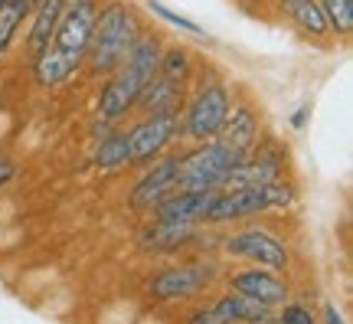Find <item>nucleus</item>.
Instances as JSON below:
<instances>
[{"label":"nucleus","instance_id":"f257e3e1","mask_svg":"<svg viewBox=\"0 0 353 324\" xmlns=\"http://www.w3.org/2000/svg\"><path fill=\"white\" fill-rule=\"evenodd\" d=\"M99 17V0H65L63 17L52 30L50 46L37 56V82L39 86H59L79 69L82 56L92 39V26Z\"/></svg>","mask_w":353,"mask_h":324},{"label":"nucleus","instance_id":"f03ea898","mask_svg":"<svg viewBox=\"0 0 353 324\" xmlns=\"http://www.w3.org/2000/svg\"><path fill=\"white\" fill-rule=\"evenodd\" d=\"M138 37V23H134V13L131 7H125L121 0H112L108 7H101L92 26V39H88V66L92 73L108 75L118 66L125 63L131 43Z\"/></svg>","mask_w":353,"mask_h":324},{"label":"nucleus","instance_id":"7ed1b4c3","mask_svg":"<svg viewBox=\"0 0 353 324\" xmlns=\"http://www.w3.org/2000/svg\"><path fill=\"white\" fill-rule=\"evenodd\" d=\"M239 161H245L239 151H232L229 144L210 137V144H203V148L176 158V187L174 190H219L226 174Z\"/></svg>","mask_w":353,"mask_h":324},{"label":"nucleus","instance_id":"20e7f679","mask_svg":"<svg viewBox=\"0 0 353 324\" xmlns=\"http://www.w3.org/2000/svg\"><path fill=\"white\" fill-rule=\"evenodd\" d=\"M291 190L281 187L278 180L272 184H259V187H232V190H216V200L206 220L210 223H223V220H239V216H252V213L275 210V207H288Z\"/></svg>","mask_w":353,"mask_h":324},{"label":"nucleus","instance_id":"39448f33","mask_svg":"<svg viewBox=\"0 0 353 324\" xmlns=\"http://www.w3.org/2000/svg\"><path fill=\"white\" fill-rule=\"evenodd\" d=\"M226 112H229L226 86H219V82L203 86L187 112V135L193 137V141H210V137H216L219 128H223Z\"/></svg>","mask_w":353,"mask_h":324},{"label":"nucleus","instance_id":"423d86ee","mask_svg":"<svg viewBox=\"0 0 353 324\" xmlns=\"http://www.w3.org/2000/svg\"><path fill=\"white\" fill-rule=\"evenodd\" d=\"M176 135V108L170 112H154L141 125L128 131V158L134 161H151L154 154L167 148V141Z\"/></svg>","mask_w":353,"mask_h":324},{"label":"nucleus","instance_id":"0eeeda50","mask_svg":"<svg viewBox=\"0 0 353 324\" xmlns=\"http://www.w3.org/2000/svg\"><path fill=\"white\" fill-rule=\"evenodd\" d=\"M226 252L239 256V259H252L255 265H265V269H288V249L262 229H249V233L232 236L226 242Z\"/></svg>","mask_w":353,"mask_h":324},{"label":"nucleus","instance_id":"6e6552de","mask_svg":"<svg viewBox=\"0 0 353 324\" xmlns=\"http://www.w3.org/2000/svg\"><path fill=\"white\" fill-rule=\"evenodd\" d=\"M210 282V269L206 265H180V269H167L151 278V295L161 301H176L196 295L203 285Z\"/></svg>","mask_w":353,"mask_h":324},{"label":"nucleus","instance_id":"1a4fd4ad","mask_svg":"<svg viewBox=\"0 0 353 324\" xmlns=\"http://www.w3.org/2000/svg\"><path fill=\"white\" fill-rule=\"evenodd\" d=\"M229 288L245 295V298H255L259 305H265V308H275V305H285V301H288V285H285L278 275L268 272L265 265L262 269H249V272H236L229 278Z\"/></svg>","mask_w":353,"mask_h":324},{"label":"nucleus","instance_id":"9d476101","mask_svg":"<svg viewBox=\"0 0 353 324\" xmlns=\"http://www.w3.org/2000/svg\"><path fill=\"white\" fill-rule=\"evenodd\" d=\"M114 73H118V75H114L112 82L101 88V99H99L101 118H121L128 108H134L141 88H144V79H141L138 73H131L128 66H118Z\"/></svg>","mask_w":353,"mask_h":324},{"label":"nucleus","instance_id":"9b49d317","mask_svg":"<svg viewBox=\"0 0 353 324\" xmlns=\"http://www.w3.org/2000/svg\"><path fill=\"white\" fill-rule=\"evenodd\" d=\"M193 321L200 324H229V321H272V314L265 305H259L255 298H245L239 292H232L226 298H219L210 312L193 314Z\"/></svg>","mask_w":353,"mask_h":324},{"label":"nucleus","instance_id":"f8f14e48","mask_svg":"<svg viewBox=\"0 0 353 324\" xmlns=\"http://www.w3.org/2000/svg\"><path fill=\"white\" fill-rule=\"evenodd\" d=\"M216 190H170L161 203H157V216H176V220H193L200 223L213 207Z\"/></svg>","mask_w":353,"mask_h":324},{"label":"nucleus","instance_id":"ddd939ff","mask_svg":"<svg viewBox=\"0 0 353 324\" xmlns=\"http://www.w3.org/2000/svg\"><path fill=\"white\" fill-rule=\"evenodd\" d=\"M174 187H176V158H167V161H161L154 171L144 174V180H141L138 187H134V193H131V203H134V207H157Z\"/></svg>","mask_w":353,"mask_h":324},{"label":"nucleus","instance_id":"4468645a","mask_svg":"<svg viewBox=\"0 0 353 324\" xmlns=\"http://www.w3.org/2000/svg\"><path fill=\"white\" fill-rule=\"evenodd\" d=\"M255 135H259V125H255V115L249 105H236L232 112H226L223 128H219V141L223 144L239 151L242 158H249V151L255 144Z\"/></svg>","mask_w":353,"mask_h":324},{"label":"nucleus","instance_id":"2eb2a0df","mask_svg":"<svg viewBox=\"0 0 353 324\" xmlns=\"http://www.w3.org/2000/svg\"><path fill=\"white\" fill-rule=\"evenodd\" d=\"M63 7H65V0H43V3H39L37 17H33V30H30V43H26V50H30L33 59L50 46L52 30H56L59 17H63Z\"/></svg>","mask_w":353,"mask_h":324},{"label":"nucleus","instance_id":"dca6fc26","mask_svg":"<svg viewBox=\"0 0 353 324\" xmlns=\"http://www.w3.org/2000/svg\"><path fill=\"white\" fill-rule=\"evenodd\" d=\"M196 223L193 220H176V216H157V223L144 233V246H154V249H174L183 239L193 236Z\"/></svg>","mask_w":353,"mask_h":324},{"label":"nucleus","instance_id":"f3484780","mask_svg":"<svg viewBox=\"0 0 353 324\" xmlns=\"http://www.w3.org/2000/svg\"><path fill=\"white\" fill-rule=\"evenodd\" d=\"M180 92H183V86L180 82H170V79H164V75H154L148 86L141 88V95L134 105H141L148 115L154 112H170L176 105V99H180Z\"/></svg>","mask_w":353,"mask_h":324},{"label":"nucleus","instance_id":"a211bd4d","mask_svg":"<svg viewBox=\"0 0 353 324\" xmlns=\"http://www.w3.org/2000/svg\"><path fill=\"white\" fill-rule=\"evenodd\" d=\"M281 7L288 13L294 23L307 30V33H314V37H324L330 26L324 20V10H321V3L317 0H281Z\"/></svg>","mask_w":353,"mask_h":324},{"label":"nucleus","instance_id":"6ab92c4d","mask_svg":"<svg viewBox=\"0 0 353 324\" xmlns=\"http://www.w3.org/2000/svg\"><path fill=\"white\" fill-rule=\"evenodd\" d=\"M26 13H30V0H7L0 7V56L13 43V33H17V26L23 23Z\"/></svg>","mask_w":353,"mask_h":324},{"label":"nucleus","instance_id":"aec40b11","mask_svg":"<svg viewBox=\"0 0 353 324\" xmlns=\"http://www.w3.org/2000/svg\"><path fill=\"white\" fill-rule=\"evenodd\" d=\"M95 164L105 167V171H112V167H121V164H131L128 158V135H112L105 137L95 151Z\"/></svg>","mask_w":353,"mask_h":324},{"label":"nucleus","instance_id":"412c9836","mask_svg":"<svg viewBox=\"0 0 353 324\" xmlns=\"http://www.w3.org/2000/svg\"><path fill=\"white\" fill-rule=\"evenodd\" d=\"M321 10L330 30H337L343 37L353 30V0H321Z\"/></svg>","mask_w":353,"mask_h":324},{"label":"nucleus","instance_id":"4be33fe9","mask_svg":"<svg viewBox=\"0 0 353 324\" xmlns=\"http://www.w3.org/2000/svg\"><path fill=\"white\" fill-rule=\"evenodd\" d=\"M187 73H190V56L183 50H167L161 53V63H157V75H164L170 82H187Z\"/></svg>","mask_w":353,"mask_h":324},{"label":"nucleus","instance_id":"5701e85b","mask_svg":"<svg viewBox=\"0 0 353 324\" xmlns=\"http://www.w3.org/2000/svg\"><path fill=\"white\" fill-rule=\"evenodd\" d=\"M148 7H151L154 17H164L167 23L180 26V30H187V33H196V37L203 33V26H200V23H193L190 17H183V13H176V10H170V7H167V3H161V0H148Z\"/></svg>","mask_w":353,"mask_h":324},{"label":"nucleus","instance_id":"b1692460","mask_svg":"<svg viewBox=\"0 0 353 324\" xmlns=\"http://www.w3.org/2000/svg\"><path fill=\"white\" fill-rule=\"evenodd\" d=\"M281 321H285V324H311V321H314V314L307 312V308H301V305H285Z\"/></svg>","mask_w":353,"mask_h":324},{"label":"nucleus","instance_id":"393cba45","mask_svg":"<svg viewBox=\"0 0 353 324\" xmlns=\"http://www.w3.org/2000/svg\"><path fill=\"white\" fill-rule=\"evenodd\" d=\"M13 174H17V164H13V161H0V187H3Z\"/></svg>","mask_w":353,"mask_h":324},{"label":"nucleus","instance_id":"a878e982","mask_svg":"<svg viewBox=\"0 0 353 324\" xmlns=\"http://www.w3.org/2000/svg\"><path fill=\"white\" fill-rule=\"evenodd\" d=\"M324 318H327L330 324H347V318H343V314L337 312V308H334V305H327V312H324Z\"/></svg>","mask_w":353,"mask_h":324},{"label":"nucleus","instance_id":"bb28decb","mask_svg":"<svg viewBox=\"0 0 353 324\" xmlns=\"http://www.w3.org/2000/svg\"><path fill=\"white\" fill-rule=\"evenodd\" d=\"M304 118H307V108H301V112H294V118H291V125H294V128H304Z\"/></svg>","mask_w":353,"mask_h":324},{"label":"nucleus","instance_id":"cd10ccee","mask_svg":"<svg viewBox=\"0 0 353 324\" xmlns=\"http://www.w3.org/2000/svg\"><path fill=\"white\" fill-rule=\"evenodd\" d=\"M3 3H7V0H0V7H3Z\"/></svg>","mask_w":353,"mask_h":324}]
</instances>
